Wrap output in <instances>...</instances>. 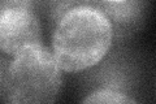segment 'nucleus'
Segmentation results:
<instances>
[{
  "instance_id": "nucleus-1",
  "label": "nucleus",
  "mask_w": 156,
  "mask_h": 104,
  "mask_svg": "<svg viewBox=\"0 0 156 104\" xmlns=\"http://www.w3.org/2000/svg\"><path fill=\"white\" fill-rule=\"evenodd\" d=\"M113 26L95 7H78L65 13L55 25L53 57L60 69L80 72L96 65L109 51Z\"/></svg>"
},
{
  "instance_id": "nucleus-2",
  "label": "nucleus",
  "mask_w": 156,
  "mask_h": 104,
  "mask_svg": "<svg viewBox=\"0 0 156 104\" xmlns=\"http://www.w3.org/2000/svg\"><path fill=\"white\" fill-rule=\"evenodd\" d=\"M3 86L11 103H52L61 87L60 68L52 53L37 44L14 56Z\"/></svg>"
},
{
  "instance_id": "nucleus-3",
  "label": "nucleus",
  "mask_w": 156,
  "mask_h": 104,
  "mask_svg": "<svg viewBox=\"0 0 156 104\" xmlns=\"http://www.w3.org/2000/svg\"><path fill=\"white\" fill-rule=\"evenodd\" d=\"M41 44V23L34 9H8L0 14V49L16 56Z\"/></svg>"
},
{
  "instance_id": "nucleus-4",
  "label": "nucleus",
  "mask_w": 156,
  "mask_h": 104,
  "mask_svg": "<svg viewBox=\"0 0 156 104\" xmlns=\"http://www.w3.org/2000/svg\"><path fill=\"white\" fill-rule=\"evenodd\" d=\"M96 8L100 9L108 17L109 21L116 23L117 26H128L139 17L142 11V2L126 0L121 3H108L99 0Z\"/></svg>"
},
{
  "instance_id": "nucleus-5",
  "label": "nucleus",
  "mask_w": 156,
  "mask_h": 104,
  "mask_svg": "<svg viewBox=\"0 0 156 104\" xmlns=\"http://www.w3.org/2000/svg\"><path fill=\"white\" fill-rule=\"evenodd\" d=\"M99 0H47V8L50 17L53 21V23H57L65 13L78 7H95L98 5Z\"/></svg>"
},
{
  "instance_id": "nucleus-6",
  "label": "nucleus",
  "mask_w": 156,
  "mask_h": 104,
  "mask_svg": "<svg viewBox=\"0 0 156 104\" xmlns=\"http://www.w3.org/2000/svg\"><path fill=\"white\" fill-rule=\"evenodd\" d=\"M83 103H113V104H133L135 103L134 99L129 98L128 95L116 91L113 88H99V90L92 91L89 94V96L85 98Z\"/></svg>"
},
{
  "instance_id": "nucleus-7",
  "label": "nucleus",
  "mask_w": 156,
  "mask_h": 104,
  "mask_svg": "<svg viewBox=\"0 0 156 104\" xmlns=\"http://www.w3.org/2000/svg\"><path fill=\"white\" fill-rule=\"evenodd\" d=\"M34 7H35V0H0V14L8 9H34Z\"/></svg>"
},
{
  "instance_id": "nucleus-8",
  "label": "nucleus",
  "mask_w": 156,
  "mask_h": 104,
  "mask_svg": "<svg viewBox=\"0 0 156 104\" xmlns=\"http://www.w3.org/2000/svg\"><path fill=\"white\" fill-rule=\"evenodd\" d=\"M103 2H108V3H121V2H126V0H103Z\"/></svg>"
},
{
  "instance_id": "nucleus-9",
  "label": "nucleus",
  "mask_w": 156,
  "mask_h": 104,
  "mask_svg": "<svg viewBox=\"0 0 156 104\" xmlns=\"http://www.w3.org/2000/svg\"><path fill=\"white\" fill-rule=\"evenodd\" d=\"M0 80H2V66H0Z\"/></svg>"
}]
</instances>
